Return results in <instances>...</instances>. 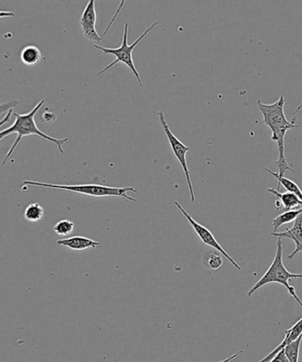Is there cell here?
<instances>
[{"mask_svg":"<svg viewBox=\"0 0 302 362\" xmlns=\"http://www.w3.org/2000/svg\"><path fill=\"white\" fill-rule=\"evenodd\" d=\"M285 104L286 98L283 95L278 101L271 105L265 104L261 100L257 101L259 111L264 117L262 123L272 130V140L278 144L279 159L276 161V165L279 168L278 175L281 177H285L287 171L294 173V169L286 160L285 137L289 130L299 127L294 123L296 119H293L292 122H290L286 119Z\"/></svg>","mask_w":302,"mask_h":362,"instance_id":"cell-1","label":"cell"},{"mask_svg":"<svg viewBox=\"0 0 302 362\" xmlns=\"http://www.w3.org/2000/svg\"><path fill=\"white\" fill-rule=\"evenodd\" d=\"M16 16V13L11 12V11H0V20L4 18H11Z\"/></svg>","mask_w":302,"mask_h":362,"instance_id":"cell-23","label":"cell"},{"mask_svg":"<svg viewBox=\"0 0 302 362\" xmlns=\"http://www.w3.org/2000/svg\"><path fill=\"white\" fill-rule=\"evenodd\" d=\"M243 351H240V352L237 353V354H233V356H231V357H229V358H227V359L223 360V361H220V362H230V361H232L233 360L236 359V358H237L238 356H239L240 354H243Z\"/></svg>","mask_w":302,"mask_h":362,"instance_id":"cell-24","label":"cell"},{"mask_svg":"<svg viewBox=\"0 0 302 362\" xmlns=\"http://www.w3.org/2000/svg\"><path fill=\"white\" fill-rule=\"evenodd\" d=\"M95 23H97V12H95V4L94 0L88 1L86 7L81 14L80 25L81 30L83 32L84 37L88 40L95 42H101L103 38L95 30Z\"/></svg>","mask_w":302,"mask_h":362,"instance_id":"cell-8","label":"cell"},{"mask_svg":"<svg viewBox=\"0 0 302 362\" xmlns=\"http://www.w3.org/2000/svg\"><path fill=\"white\" fill-rule=\"evenodd\" d=\"M74 223L69 219L59 220V221L57 222L55 226H53V230H54L57 235L60 237L69 236L70 234L74 232Z\"/></svg>","mask_w":302,"mask_h":362,"instance_id":"cell-19","label":"cell"},{"mask_svg":"<svg viewBox=\"0 0 302 362\" xmlns=\"http://www.w3.org/2000/svg\"><path fill=\"white\" fill-rule=\"evenodd\" d=\"M285 332L286 337L285 339H284L282 343L280 344L279 346H277L271 354H269L267 356L265 357L264 359L258 362L271 361L273 358H274L277 354L280 352V351H282L286 346H289L290 343L294 342V340H296L298 338H299V337L302 334V318L301 320L298 321L292 328L286 329Z\"/></svg>","mask_w":302,"mask_h":362,"instance_id":"cell-12","label":"cell"},{"mask_svg":"<svg viewBox=\"0 0 302 362\" xmlns=\"http://www.w3.org/2000/svg\"><path fill=\"white\" fill-rule=\"evenodd\" d=\"M268 192L275 195L277 200L275 204L277 209H279L282 207L285 209V211H293V209H301L302 206V202L296 194L291 193V192H286V193H281L275 188H268Z\"/></svg>","mask_w":302,"mask_h":362,"instance_id":"cell-10","label":"cell"},{"mask_svg":"<svg viewBox=\"0 0 302 362\" xmlns=\"http://www.w3.org/2000/svg\"><path fill=\"white\" fill-rule=\"evenodd\" d=\"M266 171H267L269 173H271L272 176L275 177V179L279 180V187L278 189L279 191L280 187H284L286 188V189L289 192H291V193H293L294 194H296L298 197L300 198V200L302 202V190L301 189L300 187L298 186V185L294 182V181L291 180L289 179H286V177H281L278 175V173H275L272 171V170H269L268 168L265 169Z\"/></svg>","mask_w":302,"mask_h":362,"instance_id":"cell-15","label":"cell"},{"mask_svg":"<svg viewBox=\"0 0 302 362\" xmlns=\"http://www.w3.org/2000/svg\"><path fill=\"white\" fill-rule=\"evenodd\" d=\"M301 110H302V103L299 106H298V108L296 110V112H294V119H296V115H297L298 112H301Z\"/></svg>","mask_w":302,"mask_h":362,"instance_id":"cell-25","label":"cell"},{"mask_svg":"<svg viewBox=\"0 0 302 362\" xmlns=\"http://www.w3.org/2000/svg\"><path fill=\"white\" fill-rule=\"evenodd\" d=\"M42 59L40 49L35 45H27L21 49V62L28 66H35L41 62Z\"/></svg>","mask_w":302,"mask_h":362,"instance_id":"cell-13","label":"cell"},{"mask_svg":"<svg viewBox=\"0 0 302 362\" xmlns=\"http://www.w3.org/2000/svg\"><path fill=\"white\" fill-rule=\"evenodd\" d=\"M158 118L163 127V132H165L167 139L169 141L170 146L175 155L178 161L180 162L181 168H182L185 176H186L188 189H190V197L192 202H195V195L194 193L193 184H192L190 170H188L187 164V153L191 151L190 147L185 145L182 141H180L178 138L174 136V134L170 130L168 123L166 122L165 113L163 111H159Z\"/></svg>","mask_w":302,"mask_h":362,"instance_id":"cell-6","label":"cell"},{"mask_svg":"<svg viewBox=\"0 0 302 362\" xmlns=\"http://www.w3.org/2000/svg\"><path fill=\"white\" fill-rule=\"evenodd\" d=\"M174 204H175L176 207L179 211L182 213L185 218H187V221L190 223V225L192 227H193L194 232L197 233L199 238H200V240L204 243L205 245H208L209 247H211L213 248H215V250L219 252L220 254L223 255L227 260H228L231 264H232L234 267H236L238 271H241V267L239 264H237L236 261H234V259L233 257H230V255L227 253V252L223 250L221 245L219 243V241L216 240V238L214 235H213L211 230H209L208 228H206L204 226L201 225L200 223H198L197 220H194L193 216H192L190 213H188L186 209H185L180 204L179 202H174Z\"/></svg>","mask_w":302,"mask_h":362,"instance_id":"cell-7","label":"cell"},{"mask_svg":"<svg viewBox=\"0 0 302 362\" xmlns=\"http://www.w3.org/2000/svg\"><path fill=\"white\" fill-rule=\"evenodd\" d=\"M158 21L153 23L151 26L149 27L144 32L143 34L140 35L139 37L137 39L136 41L133 42V44L129 45V23L125 24V28H124V35L122 44L120 45L119 48H105L102 47L100 45H94V47L98 49H100L105 54H111L115 56V62H112L110 65L105 67L104 69L101 70L97 74V76H101V74H105L106 71L112 69L113 66L117 65L118 63H123L127 67H129L131 70H132L134 76L137 77L138 83H139L140 86L143 87L144 83L143 81L141 79V76L139 73L137 69L136 66H134V59H133V51L134 49L136 48V46L139 44V42L143 40L144 37H147V35L150 33V31L154 28L156 25H158Z\"/></svg>","mask_w":302,"mask_h":362,"instance_id":"cell-5","label":"cell"},{"mask_svg":"<svg viewBox=\"0 0 302 362\" xmlns=\"http://www.w3.org/2000/svg\"><path fill=\"white\" fill-rule=\"evenodd\" d=\"M272 236L280 238H286V239L292 240L296 244V250L292 254L289 255V259H293L298 253L302 252V214L296 218L292 228L286 229L285 232L272 233Z\"/></svg>","mask_w":302,"mask_h":362,"instance_id":"cell-9","label":"cell"},{"mask_svg":"<svg viewBox=\"0 0 302 362\" xmlns=\"http://www.w3.org/2000/svg\"><path fill=\"white\" fill-rule=\"evenodd\" d=\"M45 103V99L39 101L35 107L31 110L30 112L24 113V115H20V113H13L16 117V120L12 126L9 127L8 129L1 131L0 132V141L3 140L4 138L9 136L10 134L13 133L17 134L16 140L14 141L12 147L10 148L8 152L6 155V158H4L2 162V166L6 165V162L13 155L14 151L16 150L18 145L21 144V140L24 136H37L42 138L50 143L54 144L58 147L60 153L64 154L63 145L69 141V138H64V139H57V138L50 136L48 134L42 132V130L38 129L37 123H35V116L39 112V110L42 108Z\"/></svg>","mask_w":302,"mask_h":362,"instance_id":"cell-2","label":"cell"},{"mask_svg":"<svg viewBox=\"0 0 302 362\" xmlns=\"http://www.w3.org/2000/svg\"><path fill=\"white\" fill-rule=\"evenodd\" d=\"M302 214V208L298 209H293V211H289L283 212L282 214L277 216L273 219V233L278 232V230L286 223H289L296 221L298 216Z\"/></svg>","mask_w":302,"mask_h":362,"instance_id":"cell-14","label":"cell"},{"mask_svg":"<svg viewBox=\"0 0 302 362\" xmlns=\"http://www.w3.org/2000/svg\"><path fill=\"white\" fill-rule=\"evenodd\" d=\"M269 362H289L287 361L285 352H284V350L280 351V352L277 354V356L273 358V359Z\"/></svg>","mask_w":302,"mask_h":362,"instance_id":"cell-21","label":"cell"},{"mask_svg":"<svg viewBox=\"0 0 302 362\" xmlns=\"http://www.w3.org/2000/svg\"><path fill=\"white\" fill-rule=\"evenodd\" d=\"M204 262L206 267L212 269V271H218L222 267L223 261L222 255L219 252L209 251L204 257Z\"/></svg>","mask_w":302,"mask_h":362,"instance_id":"cell-17","label":"cell"},{"mask_svg":"<svg viewBox=\"0 0 302 362\" xmlns=\"http://www.w3.org/2000/svg\"><path fill=\"white\" fill-rule=\"evenodd\" d=\"M293 279H302V274H294V273L287 271L283 262V241L282 239L279 238L278 243H277V252L274 261H273L272 265L269 266L268 271L265 273V275L255 283V285L252 287L250 291H248V296L251 297L258 289L268 285V284L278 283L286 287L287 292L291 294V296H292L302 308V301L300 298L298 297L296 288L289 284V280Z\"/></svg>","mask_w":302,"mask_h":362,"instance_id":"cell-4","label":"cell"},{"mask_svg":"<svg viewBox=\"0 0 302 362\" xmlns=\"http://www.w3.org/2000/svg\"><path fill=\"white\" fill-rule=\"evenodd\" d=\"M13 110H10L8 112L6 113L5 117H4V118L1 120H0V127H3L4 125H5V124L10 122L11 117H12V115H13Z\"/></svg>","mask_w":302,"mask_h":362,"instance_id":"cell-22","label":"cell"},{"mask_svg":"<svg viewBox=\"0 0 302 362\" xmlns=\"http://www.w3.org/2000/svg\"><path fill=\"white\" fill-rule=\"evenodd\" d=\"M23 186H33L52 188V189L66 190L73 192V193L94 197H123L127 199V201L134 202H137L136 199L129 197L127 193L132 192V193L138 194V191L136 188L132 187H113L98 184L60 185L39 182V181L33 180H25L23 181Z\"/></svg>","mask_w":302,"mask_h":362,"instance_id":"cell-3","label":"cell"},{"mask_svg":"<svg viewBox=\"0 0 302 362\" xmlns=\"http://www.w3.org/2000/svg\"><path fill=\"white\" fill-rule=\"evenodd\" d=\"M57 244L74 251H83L88 250V248L98 247L100 246L101 243L83 236H74L59 240L57 241Z\"/></svg>","mask_w":302,"mask_h":362,"instance_id":"cell-11","label":"cell"},{"mask_svg":"<svg viewBox=\"0 0 302 362\" xmlns=\"http://www.w3.org/2000/svg\"><path fill=\"white\" fill-rule=\"evenodd\" d=\"M302 342V334L294 342L290 343L284 349L287 361L289 362H299L300 349Z\"/></svg>","mask_w":302,"mask_h":362,"instance_id":"cell-18","label":"cell"},{"mask_svg":"<svg viewBox=\"0 0 302 362\" xmlns=\"http://www.w3.org/2000/svg\"><path fill=\"white\" fill-rule=\"evenodd\" d=\"M18 105H19V101L18 100H10L1 103V104H0V116L4 115V113L8 112L10 110H13V108L17 107Z\"/></svg>","mask_w":302,"mask_h":362,"instance_id":"cell-20","label":"cell"},{"mask_svg":"<svg viewBox=\"0 0 302 362\" xmlns=\"http://www.w3.org/2000/svg\"><path fill=\"white\" fill-rule=\"evenodd\" d=\"M45 216V209L38 202L28 204L24 211V218L28 222L37 223L41 221Z\"/></svg>","mask_w":302,"mask_h":362,"instance_id":"cell-16","label":"cell"}]
</instances>
